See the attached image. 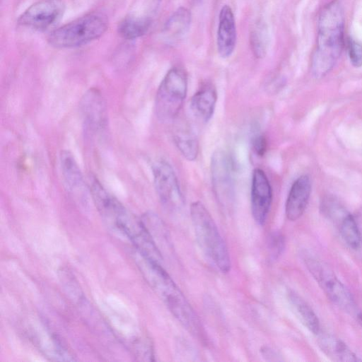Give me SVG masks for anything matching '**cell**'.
Listing matches in <instances>:
<instances>
[{
	"instance_id": "1",
	"label": "cell",
	"mask_w": 362,
	"mask_h": 362,
	"mask_svg": "<svg viewBox=\"0 0 362 362\" xmlns=\"http://www.w3.org/2000/svg\"><path fill=\"white\" fill-rule=\"evenodd\" d=\"M135 260L147 283L177 321L198 340L206 343V334L199 318L162 264L145 258L138 252Z\"/></svg>"
},
{
	"instance_id": "2",
	"label": "cell",
	"mask_w": 362,
	"mask_h": 362,
	"mask_svg": "<svg viewBox=\"0 0 362 362\" xmlns=\"http://www.w3.org/2000/svg\"><path fill=\"white\" fill-rule=\"evenodd\" d=\"M344 13L341 3L333 0L321 10L317 21L316 48L311 73L316 79L325 76L334 66L344 45Z\"/></svg>"
},
{
	"instance_id": "3",
	"label": "cell",
	"mask_w": 362,
	"mask_h": 362,
	"mask_svg": "<svg viewBox=\"0 0 362 362\" xmlns=\"http://www.w3.org/2000/svg\"><path fill=\"white\" fill-rule=\"evenodd\" d=\"M190 214L201 248L221 272H228L231 266L230 254L211 215L199 201L192 203Z\"/></svg>"
},
{
	"instance_id": "4",
	"label": "cell",
	"mask_w": 362,
	"mask_h": 362,
	"mask_svg": "<svg viewBox=\"0 0 362 362\" xmlns=\"http://www.w3.org/2000/svg\"><path fill=\"white\" fill-rule=\"evenodd\" d=\"M107 17L92 13L71 21L50 33L49 44L56 48H74L100 37L107 30Z\"/></svg>"
},
{
	"instance_id": "5",
	"label": "cell",
	"mask_w": 362,
	"mask_h": 362,
	"mask_svg": "<svg viewBox=\"0 0 362 362\" xmlns=\"http://www.w3.org/2000/svg\"><path fill=\"white\" fill-rule=\"evenodd\" d=\"M187 92V76L178 67L170 69L161 81L155 99L158 119L168 122L175 118L182 107Z\"/></svg>"
},
{
	"instance_id": "6",
	"label": "cell",
	"mask_w": 362,
	"mask_h": 362,
	"mask_svg": "<svg viewBox=\"0 0 362 362\" xmlns=\"http://www.w3.org/2000/svg\"><path fill=\"white\" fill-rule=\"evenodd\" d=\"M305 264L328 298L341 309L352 313L356 303L351 293L332 270L323 262L312 257L306 258Z\"/></svg>"
},
{
	"instance_id": "7",
	"label": "cell",
	"mask_w": 362,
	"mask_h": 362,
	"mask_svg": "<svg viewBox=\"0 0 362 362\" xmlns=\"http://www.w3.org/2000/svg\"><path fill=\"white\" fill-rule=\"evenodd\" d=\"M153 182L160 202L170 211H177L184 204V198L172 166L159 160L152 166Z\"/></svg>"
},
{
	"instance_id": "8",
	"label": "cell",
	"mask_w": 362,
	"mask_h": 362,
	"mask_svg": "<svg viewBox=\"0 0 362 362\" xmlns=\"http://www.w3.org/2000/svg\"><path fill=\"white\" fill-rule=\"evenodd\" d=\"M211 183L220 205L230 209L234 200V184L231 160L223 150L215 151L211 159Z\"/></svg>"
},
{
	"instance_id": "9",
	"label": "cell",
	"mask_w": 362,
	"mask_h": 362,
	"mask_svg": "<svg viewBox=\"0 0 362 362\" xmlns=\"http://www.w3.org/2000/svg\"><path fill=\"white\" fill-rule=\"evenodd\" d=\"M64 10L62 0H42L28 7L19 16L18 23L28 28L45 30L60 20Z\"/></svg>"
},
{
	"instance_id": "10",
	"label": "cell",
	"mask_w": 362,
	"mask_h": 362,
	"mask_svg": "<svg viewBox=\"0 0 362 362\" xmlns=\"http://www.w3.org/2000/svg\"><path fill=\"white\" fill-rule=\"evenodd\" d=\"M250 200L255 221L259 225H263L271 207L272 189L267 175L260 168H255L252 172Z\"/></svg>"
},
{
	"instance_id": "11",
	"label": "cell",
	"mask_w": 362,
	"mask_h": 362,
	"mask_svg": "<svg viewBox=\"0 0 362 362\" xmlns=\"http://www.w3.org/2000/svg\"><path fill=\"white\" fill-rule=\"evenodd\" d=\"M81 112L88 132L99 133L107 126V109L101 93L95 88L88 90L81 101Z\"/></svg>"
},
{
	"instance_id": "12",
	"label": "cell",
	"mask_w": 362,
	"mask_h": 362,
	"mask_svg": "<svg viewBox=\"0 0 362 362\" xmlns=\"http://www.w3.org/2000/svg\"><path fill=\"white\" fill-rule=\"evenodd\" d=\"M62 177L67 189L79 200L85 202L88 195L86 184L73 154L67 150L60 153Z\"/></svg>"
},
{
	"instance_id": "13",
	"label": "cell",
	"mask_w": 362,
	"mask_h": 362,
	"mask_svg": "<svg viewBox=\"0 0 362 362\" xmlns=\"http://www.w3.org/2000/svg\"><path fill=\"white\" fill-rule=\"evenodd\" d=\"M311 194V181L307 175L298 177L292 184L285 205L290 221L298 219L304 213Z\"/></svg>"
},
{
	"instance_id": "14",
	"label": "cell",
	"mask_w": 362,
	"mask_h": 362,
	"mask_svg": "<svg viewBox=\"0 0 362 362\" xmlns=\"http://www.w3.org/2000/svg\"><path fill=\"white\" fill-rule=\"evenodd\" d=\"M236 27L231 8L224 5L219 13L217 30V49L223 58L230 57L236 44Z\"/></svg>"
},
{
	"instance_id": "15",
	"label": "cell",
	"mask_w": 362,
	"mask_h": 362,
	"mask_svg": "<svg viewBox=\"0 0 362 362\" xmlns=\"http://www.w3.org/2000/svg\"><path fill=\"white\" fill-rule=\"evenodd\" d=\"M216 101L215 87L211 83H205L192 97L191 111L198 119L207 122L214 115Z\"/></svg>"
},
{
	"instance_id": "16",
	"label": "cell",
	"mask_w": 362,
	"mask_h": 362,
	"mask_svg": "<svg viewBox=\"0 0 362 362\" xmlns=\"http://www.w3.org/2000/svg\"><path fill=\"white\" fill-rule=\"evenodd\" d=\"M318 344L322 351L334 361H361L342 341L332 335L321 334L318 339Z\"/></svg>"
},
{
	"instance_id": "17",
	"label": "cell",
	"mask_w": 362,
	"mask_h": 362,
	"mask_svg": "<svg viewBox=\"0 0 362 362\" xmlns=\"http://www.w3.org/2000/svg\"><path fill=\"white\" fill-rule=\"evenodd\" d=\"M191 23V13L184 7L177 8L166 21L163 34L165 39L174 43L187 33Z\"/></svg>"
},
{
	"instance_id": "18",
	"label": "cell",
	"mask_w": 362,
	"mask_h": 362,
	"mask_svg": "<svg viewBox=\"0 0 362 362\" xmlns=\"http://www.w3.org/2000/svg\"><path fill=\"white\" fill-rule=\"evenodd\" d=\"M288 300L301 322L315 334L320 333L319 320L311 307L297 293H288Z\"/></svg>"
},
{
	"instance_id": "19",
	"label": "cell",
	"mask_w": 362,
	"mask_h": 362,
	"mask_svg": "<svg viewBox=\"0 0 362 362\" xmlns=\"http://www.w3.org/2000/svg\"><path fill=\"white\" fill-rule=\"evenodd\" d=\"M150 25L151 21L146 17L128 16L119 22L117 32L124 39L134 40L145 35Z\"/></svg>"
},
{
	"instance_id": "20",
	"label": "cell",
	"mask_w": 362,
	"mask_h": 362,
	"mask_svg": "<svg viewBox=\"0 0 362 362\" xmlns=\"http://www.w3.org/2000/svg\"><path fill=\"white\" fill-rule=\"evenodd\" d=\"M337 228L342 239L349 247L356 250L361 246L362 237L354 215L349 213Z\"/></svg>"
},
{
	"instance_id": "21",
	"label": "cell",
	"mask_w": 362,
	"mask_h": 362,
	"mask_svg": "<svg viewBox=\"0 0 362 362\" xmlns=\"http://www.w3.org/2000/svg\"><path fill=\"white\" fill-rule=\"evenodd\" d=\"M250 45L257 58H263L267 52L268 45V31L265 23L258 20L252 26L250 32Z\"/></svg>"
},
{
	"instance_id": "22",
	"label": "cell",
	"mask_w": 362,
	"mask_h": 362,
	"mask_svg": "<svg viewBox=\"0 0 362 362\" xmlns=\"http://www.w3.org/2000/svg\"><path fill=\"white\" fill-rule=\"evenodd\" d=\"M174 142L181 154L189 161L194 160L199 153V143L192 133L181 131L174 136Z\"/></svg>"
},
{
	"instance_id": "23",
	"label": "cell",
	"mask_w": 362,
	"mask_h": 362,
	"mask_svg": "<svg viewBox=\"0 0 362 362\" xmlns=\"http://www.w3.org/2000/svg\"><path fill=\"white\" fill-rule=\"evenodd\" d=\"M322 214L336 226L349 213L341 202L332 195L325 196L320 204Z\"/></svg>"
},
{
	"instance_id": "24",
	"label": "cell",
	"mask_w": 362,
	"mask_h": 362,
	"mask_svg": "<svg viewBox=\"0 0 362 362\" xmlns=\"http://www.w3.org/2000/svg\"><path fill=\"white\" fill-rule=\"evenodd\" d=\"M267 245L270 257L272 259H276L284 249L285 240L283 235L279 232L271 233Z\"/></svg>"
},
{
	"instance_id": "25",
	"label": "cell",
	"mask_w": 362,
	"mask_h": 362,
	"mask_svg": "<svg viewBox=\"0 0 362 362\" xmlns=\"http://www.w3.org/2000/svg\"><path fill=\"white\" fill-rule=\"evenodd\" d=\"M347 50L350 62L354 67L362 66V44L353 39H349L347 43Z\"/></svg>"
},
{
	"instance_id": "26",
	"label": "cell",
	"mask_w": 362,
	"mask_h": 362,
	"mask_svg": "<svg viewBox=\"0 0 362 362\" xmlns=\"http://www.w3.org/2000/svg\"><path fill=\"white\" fill-rule=\"evenodd\" d=\"M252 149L258 156L262 157L267 151L268 142L262 134H257L252 139Z\"/></svg>"
},
{
	"instance_id": "27",
	"label": "cell",
	"mask_w": 362,
	"mask_h": 362,
	"mask_svg": "<svg viewBox=\"0 0 362 362\" xmlns=\"http://www.w3.org/2000/svg\"><path fill=\"white\" fill-rule=\"evenodd\" d=\"M352 313H355L357 321L362 326V307H357L356 305Z\"/></svg>"
},
{
	"instance_id": "28",
	"label": "cell",
	"mask_w": 362,
	"mask_h": 362,
	"mask_svg": "<svg viewBox=\"0 0 362 362\" xmlns=\"http://www.w3.org/2000/svg\"><path fill=\"white\" fill-rule=\"evenodd\" d=\"M354 217H355V218L356 220V222H357V224L358 226V228H359V230H360V232H361V237H362V209L359 212L358 216H354Z\"/></svg>"
}]
</instances>
